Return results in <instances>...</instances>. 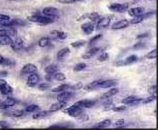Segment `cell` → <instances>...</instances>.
Masks as SVG:
<instances>
[{"label":"cell","mask_w":158,"mask_h":130,"mask_svg":"<svg viewBox=\"0 0 158 130\" xmlns=\"http://www.w3.org/2000/svg\"><path fill=\"white\" fill-rule=\"evenodd\" d=\"M117 81L111 80V79H99V80H95L89 85L86 86V89H95V88H109L115 85Z\"/></svg>","instance_id":"obj_1"},{"label":"cell","mask_w":158,"mask_h":130,"mask_svg":"<svg viewBox=\"0 0 158 130\" xmlns=\"http://www.w3.org/2000/svg\"><path fill=\"white\" fill-rule=\"evenodd\" d=\"M29 21L31 22H36V23H39L40 25H47V24H50L52 23L54 20H55V16H47V15H31V16H28L27 18Z\"/></svg>","instance_id":"obj_2"},{"label":"cell","mask_w":158,"mask_h":130,"mask_svg":"<svg viewBox=\"0 0 158 130\" xmlns=\"http://www.w3.org/2000/svg\"><path fill=\"white\" fill-rule=\"evenodd\" d=\"M64 112H66L71 117H78L79 115L83 113V108H80V107L76 106L75 104H73V105L70 106L69 108L64 109Z\"/></svg>","instance_id":"obj_3"},{"label":"cell","mask_w":158,"mask_h":130,"mask_svg":"<svg viewBox=\"0 0 158 130\" xmlns=\"http://www.w3.org/2000/svg\"><path fill=\"white\" fill-rule=\"evenodd\" d=\"M58 66L55 65V64H51V65H48L47 67H45V73H46V75H45V79L46 80H51V79L53 78L54 74H55L57 71H58Z\"/></svg>","instance_id":"obj_4"},{"label":"cell","mask_w":158,"mask_h":130,"mask_svg":"<svg viewBox=\"0 0 158 130\" xmlns=\"http://www.w3.org/2000/svg\"><path fill=\"white\" fill-rule=\"evenodd\" d=\"M112 19H113V16H105V17L100 18L97 21V24L95 25V28H96L97 30H99V29H102V28L107 27L108 25L110 24Z\"/></svg>","instance_id":"obj_5"},{"label":"cell","mask_w":158,"mask_h":130,"mask_svg":"<svg viewBox=\"0 0 158 130\" xmlns=\"http://www.w3.org/2000/svg\"><path fill=\"white\" fill-rule=\"evenodd\" d=\"M109 10L113 11V12H125L128 10V4H120V3H113V4H110L109 6Z\"/></svg>","instance_id":"obj_6"},{"label":"cell","mask_w":158,"mask_h":130,"mask_svg":"<svg viewBox=\"0 0 158 130\" xmlns=\"http://www.w3.org/2000/svg\"><path fill=\"white\" fill-rule=\"evenodd\" d=\"M21 75H25V74H31V73H35L37 72V67L34 64L31 63H27L26 65H24L21 69Z\"/></svg>","instance_id":"obj_7"},{"label":"cell","mask_w":158,"mask_h":130,"mask_svg":"<svg viewBox=\"0 0 158 130\" xmlns=\"http://www.w3.org/2000/svg\"><path fill=\"white\" fill-rule=\"evenodd\" d=\"M140 98H137V96H134V95H131V96H128V97L124 98L122 100V103L125 104V105H136V104H138L141 102Z\"/></svg>","instance_id":"obj_8"},{"label":"cell","mask_w":158,"mask_h":130,"mask_svg":"<svg viewBox=\"0 0 158 130\" xmlns=\"http://www.w3.org/2000/svg\"><path fill=\"white\" fill-rule=\"evenodd\" d=\"M17 103V101L14 99V98H11V97H7L5 100L0 102V109H7V108H10L12 106H14L15 104Z\"/></svg>","instance_id":"obj_9"},{"label":"cell","mask_w":158,"mask_h":130,"mask_svg":"<svg viewBox=\"0 0 158 130\" xmlns=\"http://www.w3.org/2000/svg\"><path fill=\"white\" fill-rule=\"evenodd\" d=\"M39 82V76H38V74H37L36 72L35 73H31V74H29V76L27 78V85L29 87H34L37 83Z\"/></svg>","instance_id":"obj_10"},{"label":"cell","mask_w":158,"mask_h":130,"mask_svg":"<svg viewBox=\"0 0 158 130\" xmlns=\"http://www.w3.org/2000/svg\"><path fill=\"white\" fill-rule=\"evenodd\" d=\"M129 24H130V22L128 21V20L123 19V20H120V21L113 23V25H112L111 28L113 29V30H119V29H123V28L128 27V26H129Z\"/></svg>","instance_id":"obj_11"},{"label":"cell","mask_w":158,"mask_h":130,"mask_svg":"<svg viewBox=\"0 0 158 130\" xmlns=\"http://www.w3.org/2000/svg\"><path fill=\"white\" fill-rule=\"evenodd\" d=\"M10 46L13 51H18L22 48L23 46V39L20 38V37H17L16 39L12 40V42L10 43Z\"/></svg>","instance_id":"obj_12"},{"label":"cell","mask_w":158,"mask_h":130,"mask_svg":"<svg viewBox=\"0 0 158 130\" xmlns=\"http://www.w3.org/2000/svg\"><path fill=\"white\" fill-rule=\"evenodd\" d=\"M81 29L86 33V34H90V33H92L93 30L95 29V23L92 21L84 23V24L81 25Z\"/></svg>","instance_id":"obj_13"},{"label":"cell","mask_w":158,"mask_h":130,"mask_svg":"<svg viewBox=\"0 0 158 130\" xmlns=\"http://www.w3.org/2000/svg\"><path fill=\"white\" fill-rule=\"evenodd\" d=\"M95 104V101H93V100H81V101H77L75 103V105L80 107V108H90L94 106Z\"/></svg>","instance_id":"obj_14"},{"label":"cell","mask_w":158,"mask_h":130,"mask_svg":"<svg viewBox=\"0 0 158 130\" xmlns=\"http://www.w3.org/2000/svg\"><path fill=\"white\" fill-rule=\"evenodd\" d=\"M152 14H153V12H150V13H147V14H141L138 16H134L129 22H130V24H138L140 22H142L146 17H148V16H150Z\"/></svg>","instance_id":"obj_15"},{"label":"cell","mask_w":158,"mask_h":130,"mask_svg":"<svg viewBox=\"0 0 158 130\" xmlns=\"http://www.w3.org/2000/svg\"><path fill=\"white\" fill-rule=\"evenodd\" d=\"M58 13H59V11L55 7H45L42 10V14L47 16H55L58 15Z\"/></svg>","instance_id":"obj_16"},{"label":"cell","mask_w":158,"mask_h":130,"mask_svg":"<svg viewBox=\"0 0 158 130\" xmlns=\"http://www.w3.org/2000/svg\"><path fill=\"white\" fill-rule=\"evenodd\" d=\"M66 106V102L65 101H58L57 103H54L49 108V112H54V111H58V110H62L64 109Z\"/></svg>","instance_id":"obj_17"},{"label":"cell","mask_w":158,"mask_h":130,"mask_svg":"<svg viewBox=\"0 0 158 130\" xmlns=\"http://www.w3.org/2000/svg\"><path fill=\"white\" fill-rule=\"evenodd\" d=\"M102 48H100V47H94V48H91L90 50H88L84 55H83L82 57L84 58V59H89V58H91V57H93V56H95L96 54L100 51Z\"/></svg>","instance_id":"obj_18"},{"label":"cell","mask_w":158,"mask_h":130,"mask_svg":"<svg viewBox=\"0 0 158 130\" xmlns=\"http://www.w3.org/2000/svg\"><path fill=\"white\" fill-rule=\"evenodd\" d=\"M84 18H89L90 19V21H92L94 23H96L99 19H100V16H99V14L97 13V12H92V13H90V14H87V15H84L83 17H80V18H78V20H82V19H84Z\"/></svg>","instance_id":"obj_19"},{"label":"cell","mask_w":158,"mask_h":130,"mask_svg":"<svg viewBox=\"0 0 158 130\" xmlns=\"http://www.w3.org/2000/svg\"><path fill=\"white\" fill-rule=\"evenodd\" d=\"M16 34L15 29L13 28H2L0 29V36H9L12 37Z\"/></svg>","instance_id":"obj_20"},{"label":"cell","mask_w":158,"mask_h":130,"mask_svg":"<svg viewBox=\"0 0 158 130\" xmlns=\"http://www.w3.org/2000/svg\"><path fill=\"white\" fill-rule=\"evenodd\" d=\"M143 12H144L143 7H134V8H131V9L128 10V14L132 16V17H134V16H138V15L143 14Z\"/></svg>","instance_id":"obj_21"},{"label":"cell","mask_w":158,"mask_h":130,"mask_svg":"<svg viewBox=\"0 0 158 130\" xmlns=\"http://www.w3.org/2000/svg\"><path fill=\"white\" fill-rule=\"evenodd\" d=\"M72 93H70V92H67V91H63V92H61V93L58 95V97H57V100L58 101H65V102H67L68 100L72 97Z\"/></svg>","instance_id":"obj_22"},{"label":"cell","mask_w":158,"mask_h":130,"mask_svg":"<svg viewBox=\"0 0 158 130\" xmlns=\"http://www.w3.org/2000/svg\"><path fill=\"white\" fill-rule=\"evenodd\" d=\"M51 36L55 37V38H59V39H65L66 37H67V34H66V32L61 31V30H52Z\"/></svg>","instance_id":"obj_23"},{"label":"cell","mask_w":158,"mask_h":130,"mask_svg":"<svg viewBox=\"0 0 158 130\" xmlns=\"http://www.w3.org/2000/svg\"><path fill=\"white\" fill-rule=\"evenodd\" d=\"M12 90H13V89H12V87L6 82L5 84L2 86L1 90H0V93H1L2 95H4V96H6V95L11 94L12 93Z\"/></svg>","instance_id":"obj_24"},{"label":"cell","mask_w":158,"mask_h":130,"mask_svg":"<svg viewBox=\"0 0 158 130\" xmlns=\"http://www.w3.org/2000/svg\"><path fill=\"white\" fill-rule=\"evenodd\" d=\"M110 125H111V121L109 119H105L98 122L97 124H95L93 128H106L108 126H110Z\"/></svg>","instance_id":"obj_25"},{"label":"cell","mask_w":158,"mask_h":130,"mask_svg":"<svg viewBox=\"0 0 158 130\" xmlns=\"http://www.w3.org/2000/svg\"><path fill=\"white\" fill-rule=\"evenodd\" d=\"M117 93H118V89H117V88H111V89L108 90V91L106 92V93L103 94L102 98H103V99L110 98V97H112V96H114L115 94H117Z\"/></svg>","instance_id":"obj_26"},{"label":"cell","mask_w":158,"mask_h":130,"mask_svg":"<svg viewBox=\"0 0 158 130\" xmlns=\"http://www.w3.org/2000/svg\"><path fill=\"white\" fill-rule=\"evenodd\" d=\"M69 48L68 47H65V48H62L61 50H59V51L57 52V58L58 59H62L63 57H65L67 54L69 53Z\"/></svg>","instance_id":"obj_27"},{"label":"cell","mask_w":158,"mask_h":130,"mask_svg":"<svg viewBox=\"0 0 158 130\" xmlns=\"http://www.w3.org/2000/svg\"><path fill=\"white\" fill-rule=\"evenodd\" d=\"M49 114L48 111H40V112H36L33 114L32 118L33 119H40V118H44Z\"/></svg>","instance_id":"obj_28"},{"label":"cell","mask_w":158,"mask_h":130,"mask_svg":"<svg viewBox=\"0 0 158 130\" xmlns=\"http://www.w3.org/2000/svg\"><path fill=\"white\" fill-rule=\"evenodd\" d=\"M12 42L11 37L9 36H0V45H10Z\"/></svg>","instance_id":"obj_29"},{"label":"cell","mask_w":158,"mask_h":130,"mask_svg":"<svg viewBox=\"0 0 158 130\" xmlns=\"http://www.w3.org/2000/svg\"><path fill=\"white\" fill-rule=\"evenodd\" d=\"M68 89H70V86L69 85H67V84H62V85H59L58 87L53 88L52 91L53 92H63V91H67Z\"/></svg>","instance_id":"obj_30"},{"label":"cell","mask_w":158,"mask_h":130,"mask_svg":"<svg viewBox=\"0 0 158 130\" xmlns=\"http://www.w3.org/2000/svg\"><path fill=\"white\" fill-rule=\"evenodd\" d=\"M49 39L48 37H42V38H40L39 41H38V46H40V47H46V46L49 44Z\"/></svg>","instance_id":"obj_31"},{"label":"cell","mask_w":158,"mask_h":130,"mask_svg":"<svg viewBox=\"0 0 158 130\" xmlns=\"http://www.w3.org/2000/svg\"><path fill=\"white\" fill-rule=\"evenodd\" d=\"M11 18L9 15H6V14H1L0 13V25H3L5 22L7 21H10Z\"/></svg>","instance_id":"obj_32"},{"label":"cell","mask_w":158,"mask_h":130,"mask_svg":"<svg viewBox=\"0 0 158 130\" xmlns=\"http://www.w3.org/2000/svg\"><path fill=\"white\" fill-rule=\"evenodd\" d=\"M53 77L57 81H64V80H66V76L63 73H60V72H56L55 74H54Z\"/></svg>","instance_id":"obj_33"},{"label":"cell","mask_w":158,"mask_h":130,"mask_svg":"<svg viewBox=\"0 0 158 130\" xmlns=\"http://www.w3.org/2000/svg\"><path fill=\"white\" fill-rule=\"evenodd\" d=\"M137 60V56L136 55H131V56H128L125 60H124L123 63L124 64H131L133 62H135Z\"/></svg>","instance_id":"obj_34"},{"label":"cell","mask_w":158,"mask_h":130,"mask_svg":"<svg viewBox=\"0 0 158 130\" xmlns=\"http://www.w3.org/2000/svg\"><path fill=\"white\" fill-rule=\"evenodd\" d=\"M39 106L36 105V104H31V105H28L25 109L26 112H35L36 110H38Z\"/></svg>","instance_id":"obj_35"},{"label":"cell","mask_w":158,"mask_h":130,"mask_svg":"<svg viewBox=\"0 0 158 130\" xmlns=\"http://www.w3.org/2000/svg\"><path fill=\"white\" fill-rule=\"evenodd\" d=\"M155 99H156V94H151V96H149V97L141 100V102H142L143 104H148V103L152 102L153 100H155Z\"/></svg>","instance_id":"obj_36"},{"label":"cell","mask_w":158,"mask_h":130,"mask_svg":"<svg viewBox=\"0 0 158 130\" xmlns=\"http://www.w3.org/2000/svg\"><path fill=\"white\" fill-rule=\"evenodd\" d=\"M156 56H157V50L154 48L153 50H151L149 53H147L146 58H147V59H155Z\"/></svg>","instance_id":"obj_37"},{"label":"cell","mask_w":158,"mask_h":130,"mask_svg":"<svg viewBox=\"0 0 158 130\" xmlns=\"http://www.w3.org/2000/svg\"><path fill=\"white\" fill-rule=\"evenodd\" d=\"M24 113H25V111H23V110H15V111H12L10 115L13 117H21L24 115Z\"/></svg>","instance_id":"obj_38"},{"label":"cell","mask_w":158,"mask_h":130,"mask_svg":"<svg viewBox=\"0 0 158 130\" xmlns=\"http://www.w3.org/2000/svg\"><path fill=\"white\" fill-rule=\"evenodd\" d=\"M78 122H80V123H82V122H85V121H87V120H89V117H88V115H86V114H80L78 117Z\"/></svg>","instance_id":"obj_39"},{"label":"cell","mask_w":158,"mask_h":130,"mask_svg":"<svg viewBox=\"0 0 158 130\" xmlns=\"http://www.w3.org/2000/svg\"><path fill=\"white\" fill-rule=\"evenodd\" d=\"M79 1H82V0H57V2L62 3V4H72V3H76Z\"/></svg>","instance_id":"obj_40"},{"label":"cell","mask_w":158,"mask_h":130,"mask_svg":"<svg viewBox=\"0 0 158 130\" xmlns=\"http://www.w3.org/2000/svg\"><path fill=\"white\" fill-rule=\"evenodd\" d=\"M84 68H86V64L85 63H78L74 66V71H81Z\"/></svg>","instance_id":"obj_41"},{"label":"cell","mask_w":158,"mask_h":130,"mask_svg":"<svg viewBox=\"0 0 158 130\" xmlns=\"http://www.w3.org/2000/svg\"><path fill=\"white\" fill-rule=\"evenodd\" d=\"M84 44H85L84 40H79V41H76V42H73L71 45H72L73 48H78V47H80V46L84 45Z\"/></svg>","instance_id":"obj_42"},{"label":"cell","mask_w":158,"mask_h":130,"mask_svg":"<svg viewBox=\"0 0 158 130\" xmlns=\"http://www.w3.org/2000/svg\"><path fill=\"white\" fill-rule=\"evenodd\" d=\"M108 56H109V55H108V53L103 52V53H101L100 55L98 56V60H99V61H101V62H102V61H105V60L108 59Z\"/></svg>","instance_id":"obj_43"},{"label":"cell","mask_w":158,"mask_h":130,"mask_svg":"<svg viewBox=\"0 0 158 130\" xmlns=\"http://www.w3.org/2000/svg\"><path fill=\"white\" fill-rule=\"evenodd\" d=\"M9 124H8L6 121H0V128H3V129H7V128H9Z\"/></svg>","instance_id":"obj_44"},{"label":"cell","mask_w":158,"mask_h":130,"mask_svg":"<svg viewBox=\"0 0 158 130\" xmlns=\"http://www.w3.org/2000/svg\"><path fill=\"white\" fill-rule=\"evenodd\" d=\"M102 37V35L101 34H98V35H96V36H94L92 39L90 40V42H89V44H93L94 42H96V41L98 40V39H100Z\"/></svg>","instance_id":"obj_45"},{"label":"cell","mask_w":158,"mask_h":130,"mask_svg":"<svg viewBox=\"0 0 158 130\" xmlns=\"http://www.w3.org/2000/svg\"><path fill=\"white\" fill-rule=\"evenodd\" d=\"M123 124H124V119H119L117 120L116 122L114 123V125L116 127H120V126H123Z\"/></svg>","instance_id":"obj_46"},{"label":"cell","mask_w":158,"mask_h":130,"mask_svg":"<svg viewBox=\"0 0 158 130\" xmlns=\"http://www.w3.org/2000/svg\"><path fill=\"white\" fill-rule=\"evenodd\" d=\"M113 109V111L115 112H120V111H123L126 109V106H118V107H115V108H112Z\"/></svg>","instance_id":"obj_47"},{"label":"cell","mask_w":158,"mask_h":130,"mask_svg":"<svg viewBox=\"0 0 158 130\" xmlns=\"http://www.w3.org/2000/svg\"><path fill=\"white\" fill-rule=\"evenodd\" d=\"M148 92L150 94H156V85H153L148 89Z\"/></svg>","instance_id":"obj_48"},{"label":"cell","mask_w":158,"mask_h":130,"mask_svg":"<svg viewBox=\"0 0 158 130\" xmlns=\"http://www.w3.org/2000/svg\"><path fill=\"white\" fill-rule=\"evenodd\" d=\"M48 87H49L48 84H46V83H42V84L39 85V89L40 90H45V89H47Z\"/></svg>","instance_id":"obj_49"},{"label":"cell","mask_w":158,"mask_h":130,"mask_svg":"<svg viewBox=\"0 0 158 130\" xmlns=\"http://www.w3.org/2000/svg\"><path fill=\"white\" fill-rule=\"evenodd\" d=\"M144 46H145V44H144V43L139 42V43H137V44H135V45H134V48H135V49H139V48H141V47H144Z\"/></svg>","instance_id":"obj_50"},{"label":"cell","mask_w":158,"mask_h":130,"mask_svg":"<svg viewBox=\"0 0 158 130\" xmlns=\"http://www.w3.org/2000/svg\"><path fill=\"white\" fill-rule=\"evenodd\" d=\"M81 87H82V83H78V84L74 85L71 89H79V88H81Z\"/></svg>","instance_id":"obj_51"},{"label":"cell","mask_w":158,"mask_h":130,"mask_svg":"<svg viewBox=\"0 0 158 130\" xmlns=\"http://www.w3.org/2000/svg\"><path fill=\"white\" fill-rule=\"evenodd\" d=\"M6 83V81L5 80H3V79H0V90H1V88H2V86L5 84Z\"/></svg>","instance_id":"obj_52"},{"label":"cell","mask_w":158,"mask_h":130,"mask_svg":"<svg viewBox=\"0 0 158 130\" xmlns=\"http://www.w3.org/2000/svg\"><path fill=\"white\" fill-rule=\"evenodd\" d=\"M4 61H5V58L0 55V65H3L4 64Z\"/></svg>","instance_id":"obj_53"},{"label":"cell","mask_w":158,"mask_h":130,"mask_svg":"<svg viewBox=\"0 0 158 130\" xmlns=\"http://www.w3.org/2000/svg\"><path fill=\"white\" fill-rule=\"evenodd\" d=\"M147 36H148V33H144V34L138 35V38H143V37H147Z\"/></svg>","instance_id":"obj_54"},{"label":"cell","mask_w":158,"mask_h":130,"mask_svg":"<svg viewBox=\"0 0 158 130\" xmlns=\"http://www.w3.org/2000/svg\"><path fill=\"white\" fill-rule=\"evenodd\" d=\"M11 1H13V0H11Z\"/></svg>","instance_id":"obj_55"}]
</instances>
